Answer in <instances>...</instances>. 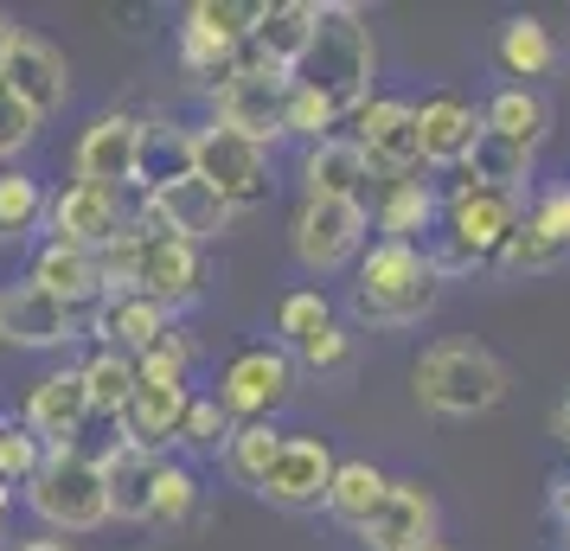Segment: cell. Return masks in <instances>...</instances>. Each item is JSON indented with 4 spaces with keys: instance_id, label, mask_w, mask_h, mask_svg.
<instances>
[{
    "instance_id": "48",
    "label": "cell",
    "mask_w": 570,
    "mask_h": 551,
    "mask_svg": "<svg viewBox=\"0 0 570 551\" xmlns=\"http://www.w3.org/2000/svg\"><path fill=\"white\" fill-rule=\"evenodd\" d=\"M551 430H558V436L570 443V392H564V404H558V417H551Z\"/></svg>"
},
{
    "instance_id": "34",
    "label": "cell",
    "mask_w": 570,
    "mask_h": 551,
    "mask_svg": "<svg viewBox=\"0 0 570 551\" xmlns=\"http://www.w3.org/2000/svg\"><path fill=\"white\" fill-rule=\"evenodd\" d=\"M462 174H468V186H488V193H513V186L525 180V174H532V155L481 129V135H474V148H468V160H462Z\"/></svg>"
},
{
    "instance_id": "38",
    "label": "cell",
    "mask_w": 570,
    "mask_h": 551,
    "mask_svg": "<svg viewBox=\"0 0 570 551\" xmlns=\"http://www.w3.org/2000/svg\"><path fill=\"white\" fill-rule=\"evenodd\" d=\"M263 20V0H193L186 7V27L212 32V39H225V46H244Z\"/></svg>"
},
{
    "instance_id": "3",
    "label": "cell",
    "mask_w": 570,
    "mask_h": 551,
    "mask_svg": "<svg viewBox=\"0 0 570 551\" xmlns=\"http://www.w3.org/2000/svg\"><path fill=\"white\" fill-rule=\"evenodd\" d=\"M442 276L430 269V250L416 244H365L360 250V289H353V315L372 327H411L436 308Z\"/></svg>"
},
{
    "instance_id": "41",
    "label": "cell",
    "mask_w": 570,
    "mask_h": 551,
    "mask_svg": "<svg viewBox=\"0 0 570 551\" xmlns=\"http://www.w3.org/2000/svg\"><path fill=\"white\" fill-rule=\"evenodd\" d=\"M232 430H237V423L218 411V397H212V392H193V404H186V417H180V443L193 449V455H225Z\"/></svg>"
},
{
    "instance_id": "18",
    "label": "cell",
    "mask_w": 570,
    "mask_h": 551,
    "mask_svg": "<svg viewBox=\"0 0 570 551\" xmlns=\"http://www.w3.org/2000/svg\"><path fill=\"white\" fill-rule=\"evenodd\" d=\"M0 90L13 97V104H27L39 122L52 116V109H65V90H71V71H65V52H58L52 39H39V32L20 27V39H13V52H7V65H0Z\"/></svg>"
},
{
    "instance_id": "24",
    "label": "cell",
    "mask_w": 570,
    "mask_h": 551,
    "mask_svg": "<svg viewBox=\"0 0 570 551\" xmlns=\"http://www.w3.org/2000/svg\"><path fill=\"white\" fill-rule=\"evenodd\" d=\"M27 283L71 302V308H97L104 302V263H97V250H78V244H39Z\"/></svg>"
},
{
    "instance_id": "9",
    "label": "cell",
    "mask_w": 570,
    "mask_h": 551,
    "mask_svg": "<svg viewBox=\"0 0 570 551\" xmlns=\"http://www.w3.org/2000/svg\"><path fill=\"white\" fill-rule=\"evenodd\" d=\"M365 232H372V211L353 206V199H302L295 211V257L334 276L346 263H360L365 250Z\"/></svg>"
},
{
    "instance_id": "40",
    "label": "cell",
    "mask_w": 570,
    "mask_h": 551,
    "mask_svg": "<svg viewBox=\"0 0 570 551\" xmlns=\"http://www.w3.org/2000/svg\"><path fill=\"white\" fill-rule=\"evenodd\" d=\"M46 455H52V449L39 443L20 417H0V481H7V488H27L32 474L46 469Z\"/></svg>"
},
{
    "instance_id": "37",
    "label": "cell",
    "mask_w": 570,
    "mask_h": 551,
    "mask_svg": "<svg viewBox=\"0 0 570 551\" xmlns=\"http://www.w3.org/2000/svg\"><path fill=\"white\" fill-rule=\"evenodd\" d=\"M321 327H334V302L321 289H288L283 308H276V346L295 353V346H308Z\"/></svg>"
},
{
    "instance_id": "13",
    "label": "cell",
    "mask_w": 570,
    "mask_h": 551,
    "mask_svg": "<svg viewBox=\"0 0 570 551\" xmlns=\"http://www.w3.org/2000/svg\"><path fill=\"white\" fill-rule=\"evenodd\" d=\"M314 13H321V0H263V20H257V32L237 46L232 71L288 78V71H295V58L308 52V39H314Z\"/></svg>"
},
{
    "instance_id": "39",
    "label": "cell",
    "mask_w": 570,
    "mask_h": 551,
    "mask_svg": "<svg viewBox=\"0 0 570 551\" xmlns=\"http://www.w3.org/2000/svg\"><path fill=\"white\" fill-rule=\"evenodd\" d=\"M199 506V474L186 462H160L155 474V506H148V525H186Z\"/></svg>"
},
{
    "instance_id": "10",
    "label": "cell",
    "mask_w": 570,
    "mask_h": 551,
    "mask_svg": "<svg viewBox=\"0 0 570 551\" xmlns=\"http://www.w3.org/2000/svg\"><path fill=\"white\" fill-rule=\"evenodd\" d=\"M129 232V206H122V193H109V186H58L52 199H46V244H78V250H109L116 237Z\"/></svg>"
},
{
    "instance_id": "50",
    "label": "cell",
    "mask_w": 570,
    "mask_h": 551,
    "mask_svg": "<svg viewBox=\"0 0 570 551\" xmlns=\"http://www.w3.org/2000/svg\"><path fill=\"white\" fill-rule=\"evenodd\" d=\"M7 513H13V488H7V481H0V520H7Z\"/></svg>"
},
{
    "instance_id": "31",
    "label": "cell",
    "mask_w": 570,
    "mask_h": 551,
    "mask_svg": "<svg viewBox=\"0 0 570 551\" xmlns=\"http://www.w3.org/2000/svg\"><path fill=\"white\" fill-rule=\"evenodd\" d=\"M83 378V397H90V417H116L122 423V411H129V397H135V360L129 353H116V346H104V353H90L78 366Z\"/></svg>"
},
{
    "instance_id": "7",
    "label": "cell",
    "mask_w": 570,
    "mask_h": 551,
    "mask_svg": "<svg viewBox=\"0 0 570 551\" xmlns=\"http://www.w3.org/2000/svg\"><path fill=\"white\" fill-rule=\"evenodd\" d=\"M193 174H199L232 211L269 199V148L244 141V135L225 129V122L193 129Z\"/></svg>"
},
{
    "instance_id": "17",
    "label": "cell",
    "mask_w": 570,
    "mask_h": 551,
    "mask_svg": "<svg viewBox=\"0 0 570 551\" xmlns=\"http://www.w3.org/2000/svg\"><path fill=\"white\" fill-rule=\"evenodd\" d=\"M360 545L365 551H416V545H436V500L423 481H391L385 500L365 513L360 525Z\"/></svg>"
},
{
    "instance_id": "32",
    "label": "cell",
    "mask_w": 570,
    "mask_h": 551,
    "mask_svg": "<svg viewBox=\"0 0 570 551\" xmlns=\"http://www.w3.org/2000/svg\"><path fill=\"white\" fill-rule=\"evenodd\" d=\"M391 474L379 469V462H365V455H353V462H334V481H327V513L346 525H360L379 500H385Z\"/></svg>"
},
{
    "instance_id": "28",
    "label": "cell",
    "mask_w": 570,
    "mask_h": 551,
    "mask_svg": "<svg viewBox=\"0 0 570 551\" xmlns=\"http://www.w3.org/2000/svg\"><path fill=\"white\" fill-rule=\"evenodd\" d=\"M180 180H193V129L167 122V116H148L141 148H135V186L160 193V186H180Z\"/></svg>"
},
{
    "instance_id": "19",
    "label": "cell",
    "mask_w": 570,
    "mask_h": 551,
    "mask_svg": "<svg viewBox=\"0 0 570 551\" xmlns=\"http://www.w3.org/2000/svg\"><path fill=\"white\" fill-rule=\"evenodd\" d=\"M135 148H141V116L109 109V116H97V122L78 135L71 167H78L83 186H109V193H122V186H135Z\"/></svg>"
},
{
    "instance_id": "47",
    "label": "cell",
    "mask_w": 570,
    "mask_h": 551,
    "mask_svg": "<svg viewBox=\"0 0 570 551\" xmlns=\"http://www.w3.org/2000/svg\"><path fill=\"white\" fill-rule=\"evenodd\" d=\"M13 39H20V27H13V20L0 13V65H7V52H13Z\"/></svg>"
},
{
    "instance_id": "45",
    "label": "cell",
    "mask_w": 570,
    "mask_h": 551,
    "mask_svg": "<svg viewBox=\"0 0 570 551\" xmlns=\"http://www.w3.org/2000/svg\"><path fill=\"white\" fill-rule=\"evenodd\" d=\"M32 141H39V116H32L27 104H13V97L0 90V160L27 155Z\"/></svg>"
},
{
    "instance_id": "5",
    "label": "cell",
    "mask_w": 570,
    "mask_h": 551,
    "mask_svg": "<svg viewBox=\"0 0 570 551\" xmlns=\"http://www.w3.org/2000/svg\"><path fill=\"white\" fill-rule=\"evenodd\" d=\"M20 494H27V506L52 525V532H97V525H109L104 469H97V455H83V449H52L46 469L32 474Z\"/></svg>"
},
{
    "instance_id": "54",
    "label": "cell",
    "mask_w": 570,
    "mask_h": 551,
    "mask_svg": "<svg viewBox=\"0 0 570 551\" xmlns=\"http://www.w3.org/2000/svg\"><path fill=\"white\" fill-rule=\"evenodd\" d=\"M564 481H570V474H564Z\"/></svg>"
},
{
    "instance_id": "44",
    "label": "cell",
    "mask_w": 570,
    "mask_h": 551,
    "mask_svg": "<svg viewBox=\"0 0 570 551\" xmlns=\"http://www.w3.org/2000/svg\"><path fill=\"white\" fill-rule=\"evenodd\" d=\"M340 129V116L327 104H321V97H308V90H295V83H288V104H283V135H302V141H327V135Z\"/></svg>"
},
{
    "instance_id": "25",
    "label": "cell",
    "mask_w": 570,
    "mask_h": 551,
    "mask_svg": "<svg viewBox=\"0 0 570 551\" xmlns=\"http://www.w3.org/2000/svg\"><path fill=\"white\" fill-rule=\"evenodd\" d=\"M160 462H167V455H148V449H135V443H109L104 455H97V469H104V494H109V520H129V525L148 520Z\"/></svg>"
},
{
    "instance_id": "21",
    "label": "cell",
    "mask_w": 570,
    "mask_h": 551,
    "mask_svg": "<svg viewBox=\"0 0 570 551\" xmlns=\"http://www.w3.org/2000/svg\"><path fill=\"white\" fill-rule=\"evenodd\" d=\"M83 327H90L104 346H116V353L141 360V353H155V346L174 334V315H167L160 302H148V295H104V302L90 308V321H83Z\"/></svg>"
},
{
    "instance_id": "35",
    "label": "cell",
    "mask_w": 570,
    "mask_h": 551,
    "mask_svg": "<svg viewBox=\"0 0 570 551\" xmlns=\"http://www.w3.org/2000/svg\"><path fill=\"white\" fill-rule=\"evenodd\" d=\"M276 449H283V430H276V423H237L218 462H225V474H232L237 488L257 494L263 474H269V462H276Z\"/></svg>"
},
{
    "instance_id": "22",
    "label": "cell",
    "mask_w": 570,
    "mask_h": 551,
    "mask_svg": "<svg viewBox=\"0 0 570 551\" xmlns=\"http://www.w3.org/2000/svg\"><path fill=\"white\" fill-rule=\"evenodd\" d=\"M570 257V186H544L539 206L519 218L513 244H507V257L513 269H551V263Z\"/></svg>"
},
{
    "instance_id": "33",
    "label": "cell",
    "mask_w": 570,
    "mask_h": 551,
    "mask_svg": "<svg viewBox=\"0 0 570 551\" xmlns=\"http://www.w3.org/2000/svg\"><path fill=\"white\" fill-rule=\"evenodd\" d=\"M46 180L27 167H7L0 174V244H20V237L46 232Z\"/></svg>"
},
{
    "instance_id": "46",
    "label": "cell",
    "mask_w": 570,
    "mask_h": 551,
    "mask_svg": "<svg viewBox=\"0 0 570 551\" xmlns=\"http://www.w3.org/2000/svg\"><path fill=\"white\" fill-rule=\"evenodd\" d=\"M288 360H302V366H314V372H334V366H346V360H353V334L334 321V327H321L308 346H295Z\"/></svg>"
},
{
    "instance_id": "2",
    "label": "cell",
    "mask_w": 570,
    "mask_h": 551,
    "mask_svg": "<svg viewBox=\"0 0 570 551\" xmlns=\"http://www.w3.org/2000/svg\"><path fill=\"white\" fill-rule=\"evenodd\" d=\"M411 392L436 417H488L493 404L507 397V366L481 341H436L416 353Z\"/></svg>"
},
{
    "instance_id": "36",
    "label": "cell",
    "mask_w": 570,
    "mask_h": 551,
    "mask_svg": "<svg viewBox=\"0 0 570 551\" xmlns=\"http://www.w3.org/2000/svg\"><path fill=\"white\" fill-rule=\"evenodd\" d=\"M500 65L513 71V78H544L551 65H558V46H551V27L544 20H532V13H519V20H507L500 27Z\"/></svg>"
},
{
    "instance_id": "26",
    "label": "cell",
    "mask_w": 570,
    "mask_h": 551,
    "mask_svg": "<svg viewBox=\"0 0 570 551\" xmlns=\"http://www.w3.org/2000/svg\"><path fill=\"white\" fill-rule=\"evenodd\" d=\"M193 404V385H135L129 411H122V443L160 455L167 443H180V417Z\"/></svg>"
},
{
    "instance_id": "16",
    "label": "cell",
    "mask_w": 570,
    "mask_h": 551,
    "mask_svg": "<svg viewBox=\"0 0 570 551\" xmlns=\"http://www.w3.org/2000/svg\"><path fill=\"white\" fill-rule=\"evenodd\" d=\"M334 462L340 455L327 449V436H283V449H276V462H269V474H263L257 494L269 500V506H288V513L327 506Z\"/></svg>"
},
{
    "instance_id": "49",
    "label": "cell",
    "mask_w": 570,
    "mask_h": 551,
    "mask_svg": "<svg viewBox=\"0 0 570 551\" xmlns=\"http://www.w3.org/2000/svg\"><path fill=\"white\" fill-rule=\"evenodd\" d=\"M20 551H71V545H65V539H27Z\"/></svg>"
},
{
    "instance_id": "4",
    "label": "cell",
    "mask_w": 570,
    "mask_h": 551,
    "mask_svg": "<svg viewBox=\"0 0 570 551\" xmlns=\"http://www.w3.org/2000/svg\"><path fill=\"white\" fill-rule=\"evenodd\" d=\"M519 232V206L513 193H488V186H455L449 206H442V232L436 250H430V269L436 276H474L488 263L507 257V244Z\"/></svg>"
},
{
    "instance_id": "42",
    "label": "cell",
    "mask_w": 570,
    "mask_h": 551,
    "mask_svg": "<svg viewBox=\"0 0 570 551\" xmlns=\"http://www.w3.org/2000/svg\"><path fill=\"white\" fill-rule=\"evenodd\" d=\"M135 378H141V385H186V378H193V341L174 327L155 353H141V360H135Z\"/></svg>"
},
{
    "instance_id": "30",
    "label": "cell",
    "mask_w": 570,
    "mask_h": 551,
    "mask_svg": "<svg viewBox=\"0 0 570 551\" xmlns=\"http://www.w3.org/2000/svg\"><path fill=\"white\" fill-rule=\"evenodd\" d=\"M436 186L404 174L379 193V232H385V244H416L423 232H436Z\"/></svg>"
},
{
    "instance_id": "53",
    "label": "cell",
    "mask_w": 570,
    "mask_h": 551,
    "mask_svg": "<svg viewBox=\"0 0 570 551\" xmlns=\"http://www.w3.org/2000/svg\"><path fill=\"white\" fill-rule=\"evenodd\" d=\"M0 525H7V520H0Z\"/></svg>"
},
{
    "instance_id": "43",
    "label": "cell",
    "mask_w": 570,
    "mask_h": 551,
    "mask_svg": "<svg viewBox=\"0 0 570 551\" xmlns=\"http://www.w3.org/2000/svg\"><path fill=\"white\" fill-rule=\"evenodd\" d=\"M180 65L193 71V78H232V65H237V46H225V39H212V32L199 27H180Z\"/></svg>"
},
{
    "instance_id": "23",
    "label": "cell",
    "mask_w": 570,
    "mask_h": 551,
    "mask_svg": "<svg viewBox=\"0 0 570 551\" xmlns=\"http://www.w3.org/2000/svg\"><path fill=\"white\" fill-rule=\"evenodd\" d=\"M474 135H481V116H474V104L455 97V90H436V97L416 104V148H423V167H462L468 148H474Z\"/></svg>"
},
{
    "instance_id": "1",
    "label": "cell",
    "mask_w": 570,
    "mask_h": 551,
    "mask_svg": "<svg viewBox=\"0 0 570 551\" xmlns=\"http://www.w3.org/2000/svg\"><path fill=\"white\" fill-rule=\"evenodd\" d=\"M288 83L308 90V97H321L340 122H353V116L372 104V27H365L360 7L327 0V7L314 13V39H308V52L295 58Z\"/></svg>"
},
{
    "instance_id": "51",
    "label": "cell",
    "mask_w": 570,
    "mask_h": 551,
    "mask_svg": "<svg viewBox=\"0 0 570 551\" xmlns=\"http://www.w3.org/2000/svg\"><path fill=\"white\" fill-rule=\"evenodd\" d=\"M558 532H564V551H570V520H564V525H558Z\"/></svg>"
},
{
    "instance_id": "29",
    "label": "cell",
    "mask_w": 570,
    "mask_h": 551,
    "mask_svg": "<svg viewBox=\"0 0 570 551\" xmlns=\"http://www.w3.org/2000/svg\"><path fill=\"white\" fill-rule=\"evenodd\" d=\"M481 129L532 155V148L544 141V129H551V109H544V97L532 90V83H507V90H493V97H488V109H481Z\"/></svg>"
},
{
    "instance_id": "15",
    "label": "cell",
    "mask_w": 570,
    "mask_h": 551,
    "mask_svg": "<svg viewBox=\"0 0 570 551\" xmlns=\"http://www.w3.org/2000/svg\"><path fill=\"white\" fill-rule=\"evenodd\" d=\"M283 104H288V78H263V71H232L225 83H212V122L237 129L244 141H283Z\"/></svg>"
},
{
    "instance_id": "8",
    "label": "cell",
    "mask_w": 570,
    "mask_h": 551,
    "mask_svg": "<svg viewBox=\"0 0 570 551\" xmlns=\"http://www.w3.org/2000/svg\"><path fill=\"white\" fill-rule=\"evenodd\" d=\"M288 392H295V360L283 346H244L218 366V392L212 397L232 423H269V411L288 404Z\"/></svg>"
},
{
    "instance_id": "12",
    "label": "cell",
    "mask_w": 570,
    "mask_h": 551,
    "mask_svg": "<svg viewBox=\"0 0 570 551\" xmlns=\"http://www.w3.org/2000/svg\"><path fill=\"white\" fill-rule=\"evenodd\" d=\"M90 308H71L58 295L32 289V283H13L0 289V346H20V353H46V346H65L83 334Z\"/></svg>"
},
{
    "instance_id": "52",
    "label": "cell",
    "mask_w": 570,
    "mask_h": 551,
    "mask_svg": "<svg viewBox=\"0 0 570 551\" xmlns=\"http://www.w3.org/2000/svg\"><path fill=\"white\" fill-rule=\"evenodd\" d=\"M416 551H442V545H416Z\"/></svg>"
},
{
    "instance_id": "20",
    "label": "cell",
    "mask_w": 570,
    "mask_h": 551,
    "mask_svg": "<svg viewBox=\"0 0 570 551\" xmlns=\"http://www.w3.org/2000/svg\"><path fill=\"white\" fill-rule=\"evenodd\" d=\"M20 423H27V430H32L46 449H78V430L90 423V397H83L78 366L46 372V378L27 392V411H20Z\"/></svg>"
},
{
    "instance_id": "27",
    "label": "cell",
    "mask_w": 570,
    "mask_h": 551,
    "mask_svg": "<svg viewBox=\"0 0 570 551\" xmlns=\"http://www.w3.org/2000/svg\"><path fill=\"white\" fill-rule=\"evenodd\" d=\"M365 180H372V167H365V155L346 135L314 141L308 160H302V193L308 199H353V206H365Z\"/></svg>"
},
{
    "instance_id": "6",
    "label": "cell",
    "mask_w": 570,
    "mask_h": 551,
    "mask_svg": "<svg viewBox=\"0 0 570 551\" xmlns=\"http://www.w3.org/2000/svg\"><path fill=\"white\" fill-rule=\"evenodd\" d=\"M135 225V211H129ZM129 295H148L160 302L167 315L193 308L206 295V250L186 244V237H167V232H141L135 225V276H129Z\"/></svg>"
},
{
    "instance_id": "14",
    "label": "cell",
    "mask_w": 570,
    "mask_h": 551,
    "mask_svg": "<svg viewBox=\"0 0 570 551\" xmlns=\"http://www.w3.org/2000/svg\"><path fill=\"white\" fill-rule=\"evenodd\" d=\"M346 141L365 155L372 174L404 180V174H416V160H423V148H416V104H404V97H372L353 116V135Z\"/></svg>"
},
{
    "instance_id": "11",
    "label": "cell",
    "mask_w": 570,
    "mask_h": 551,
    "mask_svg": "<svg viewBox=\"0 0 570 551\" xmlns=\"http://www.w3.org/2000/svg\"><path fill=\"white\" fill-rule=\"evenodd\" d=\"M232 218H237V211L225 206L199 174L180 180V186H160V193H141V211H135V225H141V232L186 237V244H199V250H206L212 237L232 232Z\"/></svg>"
}]
</instances>
